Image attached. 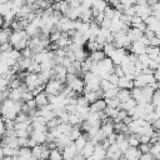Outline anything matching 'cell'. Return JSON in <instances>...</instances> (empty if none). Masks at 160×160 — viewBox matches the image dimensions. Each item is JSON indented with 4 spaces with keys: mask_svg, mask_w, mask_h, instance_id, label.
Masks as SVG:
<instances>
[{
    "mask_svg": "<svg viewBox=\"0 0 160 160\" xmlns=\"http://www.w3.org/2000/svg\"><path fill=\"white\" fill-rule=\"evenodd\" d=\"M49 160H64V156H62V150H61L60 148L51 149V150H50V156H49Z\"/></svg>",
    "mask_w": 160,
    "mask_h": 160,
    "instance_id": "cell-24",
    "label": "cell"
},
{
    "mask_svg": "<svg viewBox=\"0 0 160 160\" xmlns=\"http://www.w3.org/2000/svg\"><path fill=\"white\" fill-rule=\"evenodd\" d=\"M61 122H62V121H61V119H60L59 116H54L52 119H50V120H48V121H46V126H48V129L50 130V129L58 128Z\"/></svg>",
    "mask_w": 160,
    "mask_h": 160,
    "instance_id": "cell-32",
    "label": "cell"
},
{
    "mask_svg": "<svg viewBox=\"0 0 160 160\" xmlns=\"http://www.w3.org/2000/svg\"><path fill=\"white\" fill-rule=\"evenodd\" d=\"M80 20L86 21V22H92L94 21L92 9H84L82 8V11H81V15H80Z\"/></svg>",
    "mask_w": 160,
    "mask_h": 160,
    "instance_id": "cell-22",
    "label": "cell"
},
{
    "mask_svg": "<svg viewBox=\"0 0 160 160\" xmlns=\"http://www.w3.org/2000/svg\"><path fill=\"white\" fill-rule=\"evenodd\" d=\"M21 56H22V58H34V52H32V50L28 46V48H25L24 50H21Z\"/></svg>",
    "mask_w": 160,
    "mask_h": 160,
    "instance_id": "cell-47",
    "label": "cell"
},
{
    "mask_svg": "<svg viewBox=\"0 0 160 160\" xmlns=\"http://www.w3.org/2000/svg\"><path fill=\"white\" fill-rule=\"evenodd\" d=\"M141 154L142 152L140 151L139 148H136V146H129L128 150L124 152V158L126 160H139L140 156H141Z\"/></svg>",
    "mask_w": 160,
    "mask_h": 160,
    "instance_id": "cell-6",
    "label": "cell"
},
{
    "mask_svg": "<svg viewBox=\"0 0 160 160\" xmlns=\"http://www.w3.org/2000/svg\"><path fill=\"white\" fill-rule=\"evenodd\" d=\"M150 152L155 156V158H160V144L159 142H155V144H151V149H150Z\"/></svg>",
    "mask_w": 160,
    "mask_h": 160,
    "instance_id": "cell-44",
    "label": "cell"
},
{
    "mask_svg": "<svg viewBox=\"0 0 160 160\" xmlns=\"http://www.w3.org/2000/svg\"><path fill=\"white\" fill-rule=\"evenodd\" d=\"M138 106V102H136V100L135 99H129L128 101H125V102H121V105H120V108L119 109H122V110H126V111H129V110H131V109H134V108H136Z\"/></svg>",
    "mask_w": 160,
    "mask_h": 160,
    "instance_id": "cell-26",
    "label": "cell"
},
{
    "mask_svg": "<svg viewBox=\"0 0 160 160\" xmlns=\"http://www.w3.org/2000/svg\"><path fill=\"white\" fill-rule=\"evenodd\" d=\"M84 81H85V90L84 91H89V90H98L100 88V82H101V78L92 72L89 71L82 76Z\"/></svg>",
    "mask_w": 160,
    "mask_h": 160,
    "instance_id": "cell-1",
    "label": "cell"
},
{
    "mask_svg": "<svg viewBox=\"0 0 160 160\" xmlns=\"http://www.w3.org/2000/svg\"><path fill=\"white\" fill-rule=\"evenodd\" d=\"M150 45H151V46H158V48H160V39H159L158 36L151 38V39H150Z\"/></svg>",
    "mask_w": 160,
    "mask_h": 160,
    "instance_id": "cell-55",
    "label": "cell"
},
{
    "mask_svg": "<svg viewBox=\"0 0 160 160\" xmlns=\"http://www.w3.org/2000/svg\"><path fill=\"white\" fill-rule=\"evenodd\" d=\"M89 105H90V102L86 100V98L84 95L78 96V106H89Z\"/></svg>",
    "mask_w": 160,
    "mask_h": 160,
    "instance_id": "cell-49",
    "label": "cell"
},
{
    "mask_svg": "<svg viewBox=\"0 0 160 160\" xmlns=\"http://www.w3.org/2000/svg\"><path fill=\"white\" fill-rule=\"evenodd\" d=\"M116 98H118L121 102H125V101H128L129 99H131V90H129V89H120V88H119V91H118Z\"/></svg>",
    "mask_w": 160,
    "mask_h": 160,
    "instance_id": "cell-20",
    "label": "cell"
},
{
    "mask_svg": "<svg viewBox=\"0 0 160 160\" xmlns=\"http://www.w3.org/2000/svg\"><path fill=\"white\" fill-rule=\"evenodd\" d=\"M94 150H95V145L89 140V141L86 142V145L84 146V149L80 151V154L86 159V158H89V156H91V155L94 154Z\"/></svg>",
    "mask_w": 160,
    "mask_h": 160,
    "instance_id": "cell-21",
    "label": "cell"
},
{
    "mask_svg": "<svg viewBox=\"0 0 160 160\" xmlns=\"http://www.w3.org/2000/svg\"><path fill=\"white\" fill-rule=\"evenodd\" d=\"M52 1H64V0H52Z\"/></svg>",
    "mask_w": 160,
    "mask_h": 160,
    "instance_id": "cell-62",
    "label": "cell"
},
{
    "mask_svg": "<svg viewBox=\"0 0 160 160\" xmlns=\"http://www.w3.org/2000/svg\"><path fill=\"white\" fill-rule=\"evenodd\" d=\"M82 135V129H81V126L80 125H76V126H74L72 128V130H71V132H70V139L72 140V141H75L78 138H80Z\"/></svg>",
    "mask_w": 160,
    "mask_h": 160,
    "instance_id": "cell-29",
    "label": "cell"
},
{
    "mask_svg": "<svg viewBox=\"0 0 160 160\" xmlns=\"http://www.w3.org/2000/svg\"><path fill=\"white\" fill-rule=\"evenodd\" d=\"M104 111H105V114L108 115V118H110V119H112V120L116 119V118H118V114H119V109H114V108H109V106H108Z\"/></svg>",
    "mask_w": 160,
    "mask_h": 160,
    "instance_id": "cell-41",
    "label": "cell"
},
{
    "mask_svg": "<svg viewBox=\"0 0 160 160\" xmlns=\"http://www.w3.org/2000/svg\"><path fill=\"white\" fill-rule=\"evenodd\" d=\"M142 21H144V19H142L141 16H139V15L131 16V26L135 25V24H140V22H142Z\"/></svg>",
    "mask_w": 160,
    "mask_h": 160,
    "instance_id": "cell-53",
    "label": "cell"
},
{
    "mask_svg": "<svg viewBox=\"0 0 160 160\" xmlns=\"http://www.w3.org/2000/svg\"><path fill=\"white\" fill-rule=\"evenodd\" d=\"M114 74H116L119 78H121V76H124L125 75V72H124V70H122V68H121V65H115L114 66V71H112Z\"/></svg>",
    "mask_w": 160,
    "mask_h": 160,
    "instance_id": "cell-52",
    "label": "cell"
},
{
    "mask_svg": "<svg viewBox=\"0 0 160 160\" xmlns=\"http://www.w3.org/2000/svg\"><path fill=\"white\" fill-rule=\"evenodd\" d=\"M119 76L116 75V74H114V72H111L110 75H109V78H108V80L112 84V85H115V86H118V84H119Z\"/></svg>",
    "mask_w": 160,
    "mask_h": 160,
    "instance_id": "cell-48",
    "label": "cell"
},
{
    "mask_svg": "<svg viewBox=\"0 0 160 160\" xmlns=\"http://www.w3.org/2000/svg\"><path fill=\"white\" fill-rule=\"evenodd\" d=\"M159 52H160V48H158V46H151V45H149V46L146 48V54H148L151 59H156V58L159 56Z\"/></svg>",
    "mask_w": 160,
    "mask_h": 160,
    "instance_id": "cell-31",
    "label": "cell"
},
{
    "mask_svg": "<svg viewBox=\"0 0 160 160\" xmlns=\"http://www.w3.org/2000/svg\"><path fill=\"white\" fill-rule=\"evenodd\" d=\"M118 88H120V89H129V90H131L132 88H135V85H134V79H131V78H129V76H126V75L121 76V78L119 79Z\"/></svg>",
    "mask_w": 160,
    "mask_h": 160,
    "instance_id": "cell-12",
    "label": "cell"
},
{
    "mask_svg": "<svg viewBox=\"0 0 160 160\" xmlns=\"http://www.w3.org/2000/svg\"><path fill=\"white\" fill-rule=\"evenodd\" d=\"M106 155H108V150L101 144L95 145V150L92 154L94 160H104V159H106Z\"/></svg>",
    "mask_w": 160,
    "mask_h": 160,
    "instance_id": "cell-13",
    "label": "cell"
},
{
    "mask_svg": "<svg viewBox=\"0 0 160 160\" xmlns=\"http://www.w3.org/2000/svg\"><path fill=\"white\" fill-rule=\"evenodd\" d=\"M139 136H140V142H144V144L151 142V136L149 135H139Z\"/></svg>",
    "mask_w": 160,
    "mask_h": 160,
    "instance_id": "cell-57",
    "label": "cell"
},
{
    "mask_svg": "<svg viewBox=\"0 0 160 160\" xmlns=\"http://www.w3.org/2000/svg\"><path fill=\"white\" fill-rule=\"evenodd\" d=\"M89 58L94 62H100V61H102L106 58V54L104 52V50H95V51H91L89 54Z\"/></svg>",
    "mask_w": 160,
    "mask_h": 160,
    "instance_id": "cell-19",
    "label": "cell"
},
{
    "mask_svg": "<svg viewBox=\"0 0 160 160\" xmlns=\"http://www.w3.org/2000/svg\"><path fill=\"white\" fill-rule=\"evenodd\" d=\"M81 11H82V6H79V8H71V10H70L68 18L71 19V20H78V19H80Z\"/></svg>",
    "mask_w": 160,
    "mask_h": 160,
    "instance_id": "cell-27",
    "label": "cell"
},
{
    "mask_svg": "<svg viewBox=\"0 0 160 160\" xmlns=\"http://www.w3.org/2000/svg\"><path fill=\"white\" fill-rule=\"evenodd\" d=\"M155 112H156L158 118H160V108H155Z\"/></svg>",
    "mask_w": 160,
    "mask_h": 160,
    "instance_id": "cell-59",
    "label": "cell"
},
{
    "mask_svg": "<svg viewBox=\"0 0 160 160\" xmlns=\"http://www.w3.org/2000/svg\"><path fill=\"white\" fill-rule=\"evenodd\" d=\"M84 120H82V118L80 116V114L76 111V112H70V116H69V122L71 124V125H74V126H76V125H81V122H82Z\"/></svg>",
    "mask_w": 160,
    "mask_h": 160,
    "instance_id": "cell-23",
    "label": "cell"
},
{
    "mask_svg": "<svg viewBox=\"0 0 160 160\" xmlns=\"http://www.w3.org/2000/svg\"><path fill=\"white\" fill-rule=\"evenodd\" d=\"M86 49L91 52V51H95V50H102V46L96 41V39H91V40H88Z\"/></svg>",
    "mask_w": 160,
    "mask_h": 160,
    "instance_id": "cell-25",
    "label": "cell"
},
{
    "mask_svg": "<svg viewBox=\"0 0 160 160\" xmlns=\"http://www.w3.org/2000/svg\"><path fill=\"white\" fill-rule=\"evenodd\" d=\"M64 82L58 79H50L45 85V92L48 95H59L64 89Z\"/></svg>",
    "mask_w": 160,
    "mask_h": 160,
    "instance_id": "cell-2",
    "label": "cell"
},
{
    "mask_svg": "<svg viewBox=\"0 0 160 160\" xmlns=\"http://www.w3.org/2000/svg\"><path fill=\"white\" fill-rule=\"evenodd\" d=\"M34 99H35V101H36L38 108H42V106H45V105L49 104V95H48L45 91H41L40 94H38Z\"/></svg>",
    "mask_w": 160,
    "mask_h": 160,
    "instance_id": "cell-18",
    "label": "cell"
},
{
    "mask_svg": "<svg viewBox=\"0 0 160 160\" xmlns=\"http://www.w3.org/2000/svg\"><path fill=\"white\" fill-rule=\"evenodd\" d=\"M0 154H1V160L4 158H6V156H18L19 149H14V148H10L8 145H1Z\"/></svg>",
    "mask_w": 160,
    "mask_h": 160,
    "instance_id": "cell-15",
    "label": "cell"
},
{
    "mask_svg": "<svg viewBox=\"0 0 160 160\" xmlns=\"http://www.w3.org/2000/svg\"><path fill=\"white\" fill-rule=\"evenodd\" d=\"M155 60H158V61H159V62H160V52H159V56H158V58H156V59H155Z\"/></svg>",
    "mask_w": 160,
    "mask_h": 160,
    "instance_id": "cell-61",
    "label": "cell"
},
{
    "mask_svg": "<svg viewBox=\"0 0 160 160\" xmlns=\"http://www.w3.org/2000/svg\"><path fill=\"white\" fill-rule=\"evenodd\" d=\"M32 158V150L29 146H21L19 148L18 160H31Z\"/></svg>",
    "mask_w": 160,
    "mask_h": 160,
    "instance_id": "cell-14",
    "label": "cell"
},
{
    "mask_svg": "<svg viewBox=\"0 0 160 160\" xmlns=\"http://www.w3.org/2000/svg\"><path fill=\"white\" fill-rule=\"evenodd\" d=\"M11 49H14V46H12V44L9 41V42H5V44H1V46H0V50H1V52H8V51H10Z\"/></svg>",
    "mask_w": 160,
    "mask_h": 160,
    "instance_id": "cell-50",
    "label": "cell"
},
{
    "mask_svg": "<svg viewBox=\"0 0 160 160\" xmlns=\"http://www.w3.org/2000/svg\"><path fill=\"white\" fill-rule=\"evenodd\" d=\"M146 48H148V46H146L144 42H141L140 40H138V41H132V44H131L129 51H130V52H134V54H136V55H140V54L146 52Z\"/></svg>",
    "mask_w": 160,
    "mask_h": 160,
    "instance_id": "cell-9",
    "label": "cell"
},
{
    "mask_svg": "<svg viewBox=\"0 0 160 160\" xmlns=\"http://www.w3.org/2000/svg\"><path fill=\"white\" fill-rule=\"evenodd\" d=\"M111 24H112V20H111V19H109V18H105V19L101 21L100 26H101L102 29H109V30H110V28H111Z\"/></svg>",
    "mask_w": 160,
    "mask_h": 160,
    "instance_id": "cell-46",
    "label": "cell"
},
{
    "mask_svg": "<svg viewBox=\"0 0 160 160\" xmlns=\"http://www.w3.org/2000/svg\"><path fill=\"white\" fill-rule=\"evenodd\" d=\"M121 21L126 25V26H131V16L130 15H126V14H122L121 15Z\"/></svg>",
    "mask_w": 160,
    "mask_h": 160,
    "instance_id": "cell-51",
    "label": "cell"
},
{
    "mask_svg": "<svg viewBox=\"0 0 160 160\" xmlns=\"http://www.w3.org/2000/svg\"><path fill=\"white\" fill-rule=\"evenodd\" d=\"M11 2H12L14 6H19V8H21V6L26 5L28 0H11Z\"/></svg>",
    "mask_w": 160,
    "mask_h": 160,
    "instance_id": "cell-56",
    "label": "cell"
},
{
    "mask_svg": "<svg viewBox=\"0 0 160 160\" xmlns=\"http://www.w3.org/2000/svg\"><path fill=\"white\" fill-rule=\"evenodd\" d=\"M31 150H32V155L40 160L41 159V154L44 151V144H38L36 146L31 148Z\"/></svg>",
    "mask_w": 160,
    "mask_h": 160,
    "instance_id": "cell-36",
    "label": "cell"
},
{
    "mask_svg": "<svg viewBox=\"0 0 160 160\" xmlns=\"http://www.w3.org/2000/svg\"><path fill=\"white\" fill-rule=\"evenodd\" d=\"M68 86H70L75 92L81 94V92H84V90H85V81H84L82 78L78 76V78H76L71 84H69Z\"/></svg>",
    "mask_w": 160,
    "mask_h": 160,
    "instance_id": "cell-8",
    "label": "cell"
},
{
    "mask_svg": "<svg viewBox=\"0 0 160 160\" xmlns=\"http://www.w3.org/2000/svg\"><path fill=\"white\" fill-rule=\"evenodd\" d=\"M118 91H119V88L115 86L112 89H109L106 91H104V99H110V98H116L118 95Z\"/></svg>",
    "mask_w": 160,
    "mask_h": 160,
    "instance_id": "cell-40",
    "label": "cell"
},
{
    "mask_svg": "<svg viewBox=\"0 0 160 160\" xmlns=\"http://www.w3.org/2000/svg\"><path fill=\"white\" fill-rule=\"evenodd\" d=\"M11 29H12L14 31H22V30H25V28H24L21 20L18 19V18L11 22Z\"/></svg>",
    "mask_w": 160,
    "mask_h": 160,
    "instance_id": "cell-37",
    "label": "cell"
},
{
    "mask_svg": "<svg viewBox=\"0 0 160 160\" xmlns=\"http://www.w3.org/2000/svg\"><path fill=\"white\" fill-rule=\"evenodd\" d=\"M100 88L104 90V91H106V90H109V89H112V88H115V85H112L108 79H101V82H100Z\"/></svg>",
    "mask_w": 160,
    "mask_h": 160,
    "instance_id": "cell-43",
    "label": "cell"
},
{
    "mask_svg": "<svg viewBox=\"0 0 160 160\" xmlns=\"http://www.w3.org/2000/svg\"><path fill=\"white\" fill-rule=\"evenodd\" d=\"M126 34H128V36L130 38L131 41H138V40H140L144 36V31H141V30H139L136 28H132V26L129 28Z\"/></svg>",
    "mask_w": 160,
    "mask_h": 160,
    "instance_id": "cell-16",
    "label": "cell"
},
{
    "mask_svg": "<svg viewBox=\"0 0 160 160\" xmlns=\"http://www.w3.org/2000/svg\"><path fill=\"white\" fill-rule=\"evenodd\" d=\"M102 50H104V52L106 54V56L110 58V56L114 54V51L116 50V46L114 45V42H106V44L104 45Z\"/></svg>",
    "mask_w": 160,
    "mask_h": 160,
    "instance_id": "cell-34",
    "label": "cell"
},
{
    "mask_svg": "<svg viewBox=\"0 0 160 160\" xmlns=\"http://www.w3.org/2000/svg\"><path fill=\"white\" fill-rule=\"evenodd\" d=\"M38 145V142L32 139V138H29V142H28V146L29 148H34V146H36Z\"/></svg>",
    "mask_w": 160,
    "mask_h": 160,
    "instance_id": "cell-58",
    "label": "cell"
},
{
    "mask_svg": "<svg viewBox=\"0 0 160 160\" xmlns=\"http://www.w3.org/2000/svg\"><path fill=\"white\" fill-rule=\"evenodd\" d=\"M128 141H129L130 146H136V148H139V145L141 144L140 142V136L138 134H129L128 135Z\"/></svg>",
    "mask_w": 160,
    "mask_h": 160,
    "instance_id": "cell-28",
    "label": "cell"
},
{
    "mask_svg": "<svg viewBox=\"0 0 160 160\" xmlns=\"http://www.w3.org/2000/svg\"><path fill=\"white\" fill-rule=\"evenodd\" d=\"M128 50L124 49V48H116V50L114 51V54L110 56V59L114 61L115 65H121V62L126 59L128 56Z\"/></svg>",
    "mask_w": 160,
    "mask_h": 160,
    "instance_id": "cell-4",
    "label": "cell"
},
{
    "mask_svg": "<svg viewBox=\"0 0 160 160\" xmlns=\"http://www.w3.org/2000/svg\"><path fill=\"white\" fill-rule=\"evenodd\" d=\"M28 71H29V72H35V74H39V72L41 71V65H40L38 61L32 60V62H31L30 68L28 69Z\"/></svg>",
    "mask_w": 160,
    "mask_h": 160,
    "instance_id": "cell-42",
    "label": "cell"
},
{
    "mask_svg": "<svg viewBox=\"0 0 160 160\" xmlns=\"http://www.w3.org/2000/svg\"><path fill=\"white\" fill-rule=\"evenodd\" d=\"M139 56V61L144 65V69L145 68H149V62H150V60H151V58L146 54V52H144V54H140V55H138Z\"/></svg>",
    "mask_w": 160,
    "mask_h": 160,
    "instance_id": "cell-39",
    "label": "cell"
},
{
    "mask_svg": "<svg viewBox=\"0 0 160 160\" xmlns=\"http://www.w3.org/2000/svg\"><path fill=\"white\" fill-rule=\"evenodd\" d=\"M154 159H155V156L151 152H145V154H141L139 160H154Z\"/></svg>",
    "mask_w": 160,
    "mask_h": 160,
    "instance_id": "cell-54",
    "label": "cell"
},
{
    "mask_svg": "<svg viewBox=\"0 0 160 160\" xmlns=\"http://www.w3.org/2000/svg\"><path fill=\"white\" fill-rule=\"evenodd\" d=\"M155 36H158V38L160 39V30H158V31L155 32Z\"/></svg>",
    "mask_w": 160,
    "mask_h": 160,
    "instance_id": "cell-60",
    "label": "cell"
},
{
    "mask_svg": "<svg viewBox=\"0 0 160 160\" xmlns=\"http://www.w3.org/2000/svg\"><path fill=\"white\" fill-rule=\"evenodd\" d=\"M139 149H140V151H141L142 154H145V152H150V149H151V142H148V144L141 142V144L139 145Z\"/></svg>",
    "mask_w": 160,
    "mask_h": 160,
    "instance_id": "cell-45",
    "label": "cell"
},
{
    "mask_svg": "<svg viewBox=\"0 0 160 160\" xmlns=\"http://www.w3.org/2000/svg\"><path fill=\"white\" fill-rule=\"evenodd\" d=\"M108 6V2L104 1V0H92V9L94 10H98V11H104L105 8Z\"/></svg>",
    "mask_w": 160,
    "mask_h": 160,
    "instance_id": "cell-30",
    "label": "cell"
},
{
    "mask_svg": "<svg viewBox=\"0 0 160 160\" xmlns=\"http://www.w3.org/2000/svg\"><path fill=\"white\" fill-rule=\"evenodd\" d=\"M131 98L136 100L138 104H142V102H146L145 98H144V94H142V89L141 88H132L131 89Z\"/></svg>",
    "mask_w": 160,
    "mask_h": 160,
    "instance_id": "cell-17",
    "label": "cell"
},
{
    "mask_svg": "<svg viewBox=\"0 0 160 160\" xmlns=\"http://www.w3.org/2000/svg\"><path fill=\"white\" fill-rule=\"evenodd\" d=\"M115 12H116V9L112 8L111 5H108L104 10V14H105V18H109V19H114L115 18Z\"/></svg>",
    "mask_w": 160,
    "mask_h": 160,
    "instance_id": "cell-38",
    "label": "cell"
},
{
    "mask_svg": "<svg viewBox=\"0 0 160 160\" xmlns=\"http://www.w3.org/2000/svg\"><path fill=\"white\" fill-rule=\"evenodd\" d=\"M124 156V152L121 151V149L119 148V145L115 142V144H111L108 149V155L106 158L110 159V160H120L121 158Z\"/></svg>",
    "mask_w": 160,
    "mask_h": 160,
    "instance_id": "cell-5",
    "label": "cell"
},
{
    "mask_svg": "<svg viewBox=\"0 0 160 160\" xmlns=\"http://www.w3.org/2000/svg\"><path fill=\"white\" fill-rule=\"evenodd\" d=\"M46 136H48V131H41L35 129H32L30 135V138H32L38 144H46Z\"/></svg>",
    "mask_w": 160,
    "mask_h": 160,
    "instance_id": "cell-10",
    "label": "cell"
},
{
    "mask_svg": "<svg viewBox=\"0 0 160 160\" xmlns=\"http://www.w3.org/2000/svg\"><path fill=\"white\" fill-rule=\"evenodd\" d=\"M78 154H79V151H78V149H76V146H75L74 142L70 144V145H68V146H65V148L62 149L64 160H72Z\"/></svg>",
    "mask_w": 160,
    "mask_h": 160,
    "instance_id": "cell-7",
    "label": "cell"
},
{
    "mask_svg": "<svg viewBox=\"0 0 160 160\" xmlns=\"http://www.w3.org/2000/svg\"><path fill=\"white\" fill-rule=\"evenodd\" d=\"M155 81H156V79H155L154 74H144V72H141L140 75L135 76V79H134V85H135L136 88H145V86H148V85L154 84Z\"/></svg>",
    "mask_w": 160,
    "mask_h": 160,
    "instance_id": "cell-3",
    "label": "cell"
},
{
    "mask_svg": "<svg viewBox=\"0 0 160 160\" xmlns=\"http://www.w3.org/2000/svg\"><path fill=\"white\" fill-rule=\"evenodd\" d=\"M12 2H11V0L10 1H8V2H5V4H0V12H1V16H5L9 11H11L12 10Z\"/></svg>",
    "mask_w": 160,
    "mask_h": 160,
    "instance_id": "cell-33",
    "label": "cell"
},
{
    "mask_svg": "<svg viewBox=\"0 0 160 160\" xmlns=\"http://www.w3.org/2000/svg\"><path fill=\"white\" fill-rule=\"evenodd\" d=\"M106 100V104L109 108H114V109H119L120 105H121V101L118 99V98H110V99H105Z\"/></svg>",
    "mask_w": 160,
    "mask_h": 160,
    "instance_id": "cell-35",
    "label": "cell"
},
{
    "mask_svg": "<svg viewBox=\"0 0 160 160\" xmlns=\"http://www.w3.org/2000/svg\"><path fill=\"white\" fill-rule=\"evenodd\" d=\"M106 108H108V104H106L105 99H98L96 101L90 104V111H94V112L104 111Z\"/></svg>",
    "mask_w": 160,
    "mask_h": 160,
    "instance_id": "cell-11",
    "label": "cell"
}]
</instances>
